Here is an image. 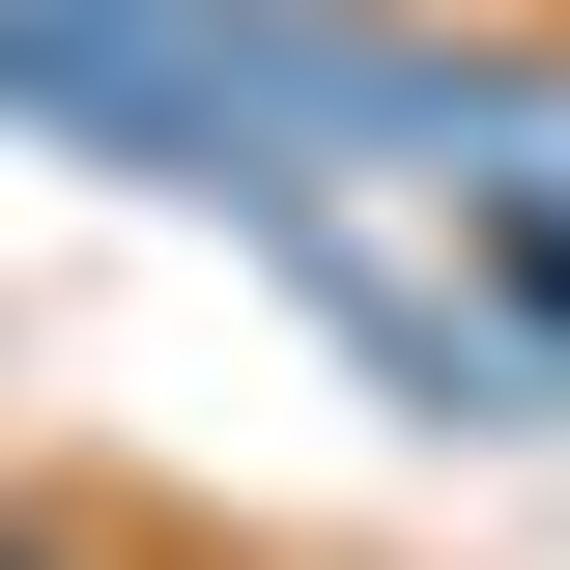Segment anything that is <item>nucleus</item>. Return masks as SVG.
<instances>
[{"label": "nucleus", "instance_id": "1", "mask_svg": "<svg viewBox=\"0 0 570 570\" xmlns=\"http://www.w3.org/2000/svg\"><path fill=\"white\" fill-rule=\"evenodd\" d=\"M0 570H86V513H0Z\"/></svg>", "mask_w": 570, "mask_h": 570}]
</instances>
